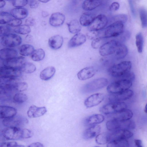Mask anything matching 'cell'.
I'll return each instance as SVG.
<instances>
[{
  "mask_svg": "<svg viewBox=\"0 0 147 147\" xmlns=\"http://www.w3.org/2000/svg\"><path fill=\"white\" fill-rule=\"evenodd\" d=\"M131 64L130 61H124L111 67L108 70L110 75L115 77H122L129 72Z\"/></svg>",
  "mask_w": 147,
  "mask_h": 147,
  "instance_id": "1",
  "label": "cell"
},
{
  "mask_svg": "<svg viewBox=\"0 0 147 147\" xmlns=\"http://www.w3.org/2000/svg\"><path fill=\"white\" fill-rule=\"evenodd\" d=\"M108 83V80L105 78L94 79L86 84L82 88V91L85 93H92L104 88Z\"/></svg>",
  "mask_w": 147,
  "mask_h": 147,
  "instance_id": "2",
  "label": "cell"
},
{
  "mask_svg": "<svg viewBox=\"0 0 147 147\" xmlns=\"http://www.w3.org/2000/svg\"><path fill=\"white\" fill-rule=\"evenodd\" d=\"M123 23L120 21L113 22L105 28L102 37L108 38L120 36L124 32Z\"/></svg>",
  "mask_w": 147,
  "mask_h": 147,
  "instance_id": "3",
  "label": "cell"
},
{
  "mask_svg": "<svg viewBox=\"0 0 147 147\" xmlns=\"http://www.w3.org/2000/svg\"><path fill=\"white\" fill-rule=\"evenodd\" d=\"M132 85L131 81L122 79L110 84L108 86L107 90L110 93H117L129 89Z\"/></svg>",
  "mask_w": 147,
  "mask_h": 147,
  "instance_id": "4",
  "label": "cell"
},
{
  "mask_svg": "<svg viewBox=\"0 0 147 147\" xmlns=\"http://www.w3.org/2000/svg\"><path fill=\"white\" fill-rule=\"evenodd\" d=\"M127 105L124 102L121 101L111 102L102 107L100 111L105 115H110L127 109Z\"/></svg>",
  "mask_w": 147,
  "mask_h": 147,
  "instance_id": "5",
  "label": "cell"
},
{
  "mask_svg": "<svg viewBox=\"0 0 147 147\" xmlns=\"http://www.w3.org/2000/svg\"><path fill=\"white\" fill-rule=\"evenodd\" d=\"M22 42L21 37L15 34L9 33L1 36V44L6 47H17L20 45Z\"/></svg>",
  "mask_w": 147,
  "mask_h": 147,
  "instance_id": "6",
  "label": "cell"
},
{
  "mask_svg": "<svg viewBox=\"0 0 147 147\" xmlns=\"http://www.w3.org/2000/svg\"><path fill=\"white\" fill-rule=\"evenodd\" d=\"M22 129L14 127H6L2 131L3 137L7 140H16L22 138Z\"/></svg>",
  "mask_w": 147,
  "mask_h": 147,
  "instance_id": "7",
  "label": "cell"
},
{
  "mask_svg": "<svg viewBox=\"0 0 147 147\" xmlns=\"http://www.w3.org/2000/svg\"><path fill=\"white\" fill-rule=\"evenodd\" d=\"M16 115L10 118L3 119L2 121L3 125L6 127H19L28 123V120L26 118L22 116Z\"/></svg>",
  "mask_w": 147,
  "mask_h": 147,
  "instance_id": "8",
  "label": "cell"
},
{
  "mask_svg": "<svg viewBox=\"0 0 147 147\" xmlns=\"http://www.w3.org/2000/svg\"><path fill=\"white\" fill-rule=\"evenodd\" d=\"M108 20L104 14H100L96 16L92 24L88 26L89 31H98L104 28L107 25Z\"/></svg>",
  "mask_w": 147,
  "mask_h": 147,
  "instance_id": "9",
  "label": "cell"
},
{
  "mask_svg": "<svg viewBox=\"0 0 147 147\" xmlns=\"http://www.w3.org/2000/svg\"><path fill=\"white\" fill-rule=\"evenodd\" d=\"M119 42H120L115 40L105 42L99 48L100 55L102 56H105L114 53Z\"/></svg>",
  "mask_w": 147,
  "mask_h": 147,
  "instance_id": "10",
  "label": "cell"
},
{
  "mask_svg": "<svg viewBox=\"0 0 147 147\" xmlns=\"http://www.w3.org/2000/svg\"><path fill=\"white\" fill-rule=\"evenodd\" d=\"M21 68H15L4 66L0 69V77L10 78L16 79L21 75Z\"/></svg>",
  "mask_w": 147,
  "mask_h": 147,
  "instance_id": "11",
  "label": "cell"
},
{
  "mask_svg": "<svg viewBox=\"0 0 147 147\" xmlns=\"http://www.w3.org/2000/svg\"><path fill=\"white\" fill-rule=\"evenodd\" d=\"M133 94V91L129 89L119 92L110 93L108 99L110 102H121L130 98Z\"/></svg>",
  "mask_w": 147,
  "mask_h": 147,
  "instance_id": "12",
  "label": "cell"
},
{
  "mask_svg": "<svg viewBox=\"0 0 147 147\" xmlns=\"http://www.w3.org/2000/svg\"><path fill=\"white\" fill-rule=\"evenodd\" d=\"M2 60L3 66L15 68H21L26 62L25 58L23 57H16Z\"/></svg>",
  "mask_w": 147,
  "mask_h": 147,
  "instance_id": "13",
  "label": "cell"
},
{
  "mask_svg": "<svg viewBox=\"0 0 147 147\" xmlns=\"http://www.w3.org/2000/svg\"><path fill=\"white\" fill-rule=\"evenodd\" d=\"M111 131L110 133L109 141L122 139H127L131 137L133 135L132 132L127 129H119Z\"/></svg>",
  "mask_w": 147,
  "mask_h": 147,
  "instance_id": "14",
  "label": "cell"
},
{
  "mask_svg": "<svg viewBox=\"0 0 147 147\" xmlns=\"http://www.w3.org/2000/svg\"><path fill=\"white\" fill-rule=\"evenodd\" d=\"M104 94L100 93L92 94L85 100L84 104L87 108H90L96 106L101 103L104 100Z\"/></svg>",
  "mask_w": 147,
  "mask_h": 147,
  "instance_id": "15",
  "label": "cell"
},
{
  "mask_svg": "<svg viewBox=\"0 0 147 147\" xmlns=\"http://www.w3.org/2000/svg\"><path fill=\"white\" fill-rule=\"evenodd\" d=\"M109 115H110L111 119L117 121H123L130 119L133 116V113L131 110L126 109Z\"/></svg>",
  "mask_w": 147,
  "mask_h": 147,
  "instance_id": "16",
  "label": "cell"
},
{
  "mask_svg": "<svg viewBox=\"0 0 147 147\" xmlns=\"http://www.w3.org/2000/svg\"><path fill=\"white\" fill-rule=\"evenodd\" d=\"M47 112V109L45 107H38L32 105L29 107L27 114L29 118H36L43 115Z\"/></svg>",
  "mask_w": 147,
  "mask_h": 147,
  "instance_id": "17",
  "label": "cell"
},
{
  "mask_svg": "<svg viewBox=\"0 0 147 147\" xmlns=\"http://www.w3.org/2000/svg\"><path fill=\"white\" fill-rule=\"evenodd\" d=\"M96 71V69L94 67L89 66L81 70L77 75L79 80H84L92 78L95 75Z\"/></svg>",
  "mask_w": 147,
  "mask_h": 147,
  "instance_id": "18",
  "label": "cell"
},
{
  "mask_svg": "<svg viewBox=\"0 0 147 147\" xmlns=\"http://www.w3.org/2000/svg\"><path fill=\"white\" fill-rule=\"evenodd\" d=\"M86 36L81 33L75 34L70 40L68 44L69 48L75 47L83 44L86 40Z\"/></svg>",
  "mask_w": 147,
  "mask_h": 147,
  "instance_id": "19",
  "label": "cell"
},
{
  "mask_svg": "<svg viewBox=\"0 0 147 147\" xmlns=\"http://www.w3.org/2000/svg\"><path fill=\"white\" fill-rule=\"evenodd\" d=\"M65 16L63 13L57 12L52 13L49 20L50 24L51 26L57 27L61 26L64 23Z\"/></svg>",
  "mask_w": 147,
  "mask_h": 147,
  "instance_id": "20",
  "label": "cell"
},
{
  "mask_svg": "<svg viewBox=\"0 0 147 147\" xmlns=\"http://www.w3.org/2000/svg\"><path fill=\"white\" fill-rule=\"evenodd\" d=\"M100 126L98 125L91 126L84 131L83 136L84 139L88 140L96 137L100 131Z\"/></svg>",
  "mask_w": 147,
  "mask_h": 147,
  "instance_id": "21",
  "label": "cell"
},
{
  "mask_svg": "<svg viewBox=\"0 0 147 147\" xmlns=\"http://www.w3.org/2000/svg\"><path fill=\"white\" fill-rule=\"evenodd\" d=\"M17 113L16 109L11 107L1 106L0 107V117L4 119L12 117Z\"/></svg>",
  "mask_w": 147,
  "mask_h": 147,
  "instance_id": "22",
  "label": "cell"
},
{
  "mask_svg": "<svg viewBox=\"0 0 147 147\" xmlns=\"http://www.w3.org/2000/svg\"><path fill=\"white\" fill-rule=\"evenodd\" d=\"M63 42V37L59 35H56L51 37L49 39L48 44L52 49L57 50L62 47Z\"/></svg>",
  "mask_w": 147,
  "mask_h": 147,
  "instance_id": "23",
  "label": "cell"
},
{
  "mask_svg": "<svg viewBox=\"0 0 147 147\" xmlns=\"http://www.w3.org/2000/svg\"><path fill=\"white\" fill-rule=\"evenodd\" d=\"M95 15L89 12H85L81 16L79 22L81 25L84 26H89L92 22L95 17Z\"/></svg>",
  "mask_w": 147,
  "mask_h": 147,
  "instance_id": "24",
  "label": "cell"
},
{
  "mask_svg": "<svg viewBox=\"0 0 147 147\" xmlns=\"http://www.w3.org/2000/svg\"><path fill=\"white\" fill-rule=\"evenodd\" d=\"M10 13L13 18L22 19L27 17L28 11L26 9L24 8L16 7L12 9Z\"/></svg>",
  "mask_w": 147,
  "mask_h": 147,
  "instance_id": "25",
  "label": "cell"
},
{
  "mask_svg": "<svg viewBox=\"0 0 147 147\" xmlns=\"http://www.w3.org/2000/svg\"><path fill=\"white\" fill-rule=\"evenodd\" d=\"M101 4L100 0H85L83 3L82 7L84 10L90 11L98 7Z\"/></svg>",
  "mask_w": 147,
  "mask_h": 147,
  "instance_id": "26",
  "label": "cell"
},
{
  "mask_svg": "<svg viewBox=\"0 0 147 147\" xmlns=\"http://www.w3.org/2000/svg\"><path fill=\"white\" fill-rule=\"evenodd\" d=\"M17 51L13 49L5 48L0 51V57L1 59H6L17 57Z\"/></svg>",
  "mask_w": 147,
  "mask_h": 147,
  "instance_id": "27",
  "label": "cell"
},
{
  "mask_svg": "<svg viewBox=\"0 0 147 147\" xmlns=\"http://www.w3.org/2000/svg\"><path fill=\"white\" fill-rule=\"evenodd\" d=\"M106 126L108 130L111 131L119 129H124L125 124L124 121H117L111 119L106 122Z\"/></svg>",
  "mask_w": 147,
  "mask_h": 147,
  "instance_id": "28",
  "label": "cell"
},
{
  "mask_svg": "<svg viewBox=\"0 0 147 147\" xmlns=\"http://www.w3.org/2000/svg\"><path fill=\"white\" fill-rule=\"evenodd\" d=\"M104 116L100 114H94L88 117L85 120L86 124L92 126L102 122L105 119Z\"/></svg>",
  "mask_w": 147,
  "mask_h": 147,
  "instance_id": "29",
  "label": "cell"
},
{
  "mask_svg": "<svg viewBox=\"0 0 147 147\" xmlns=\"http://www.w3.org/2000/svg\"><path fill=\"white\" fill-rule=\"evenodd\" d=\"M56 71L55 67L52 66L47 67L40 73V78L43 80H48L51 79L55 74Z\"/></svg>",
  "mask_w": 147,
  "mask_h": 147,
  "instance_id": "30",
  "label": "cell"
},
{
  "mask_svg": "<svg viewBox=\"0 0 147 147\" xmlns=\"http://www.w3.org/2000/svg\"><path fill=\"white\" fill-rule=\"evenodd\" d=\"M67 24L69 31L72 34L78 33L81 30V25L79 21L77 19L72 20Z\"/></svg>",
  "mask_w": 147,
  "mask_h": 147,
  "instance_id": "31",
  "label": "cell"
},
{
  "mask_svg": "<svg viewBox=\"0 0 147 147\" xmlns=\"http://www.w3.org/2000/svg\"><path fill=\"white\" fill-rule=\"evenodd\" d=\"M127 53L128 49L127 47L120 42L118 45L114 53L116 59H121L124 58Z\"/></svg>",
  "mask_w": 147,
  "mask_h": 147,
  "instance_id": "32",
  "label": "cell"
},
{
  "mask_svg": "<svg viewBox=\"0 0 147 147\" xmlns=\"http://www.w3.org/2000/svg\"><path fill=\"white\" fill-rule=\"evenodd\" d=\"M107 145L108 147H127L129 144L127 139H122L109 141Z\"/></svg>",
  "mask_w": 147,
  "mask_h": 147,
  "instance_id": "33",
  "label": "cell"
},
{
  "mask_svg": "<svg viewBox=\"0 0 147 147\" xmlns=\"http://www.w3.org/2000/svg\"><path fill=\"white\" fill-rule=\"evenodd\" d=\"M110 133L105 132L99 134L96 137V142L100 145H104L107 143L109 141Z\"/></svg>",
  "mask_w": 147,
  "mask_h": 147,
  "instance_id": "34",
  "label": "cell"
},
{
  "mask_svg": "<svg viewBox=\"0 0 147 147\" xmlns=\"http://www.w3.org/2000/svg\"><path fill=\"white\" fill-rule=\"evenodd\" d=\"M45 53L44 51L41 48L34 50L32 54L31 57L34 61H38L42 60L44 58Z\"/></svg>",
  "mask_w": 147,
  "mask_h": 147,
  "instance_id": "35",
  "label": "cell"
},
{
  "mask_svg": "<svg viewBox=\"0 0 147 147\" xmlns=\"http://www.w3.org/2000/svg\"><path fill=\"white\" fill-rule=\"evenodd\" d=\"M34 50V48L32 45L29 44H24L20 47L19 52L22 56H27L31 55Z\"/></svg>",
  "mask_w": 147,
  "mask_h": 147,
  "instance_id": "36",
  "label": "cell"
},
{
  "mask_svg": "<svg viewBox=\"0 0 147 147\" xmlns=\"http://www.w3.org/2000/svg\"><path fill=\"white\" fill-rule=\"evenodd\" d=\"M14 32L16 33L21 34H27L31 31L30 26L26 25H21L16 27L14 29Z\"/></svg>",
  "mask_w": 147,
  "mask_h": 147,
  "instance_id": "37",
  "label": "cell"
},
{
  "mask_svg": "<svg viewBox=\"0 0 147 147\" xmlns=\"http://www.w3.org/2000/svg\"><path fill=\"white\" fill-rule=\"evenodd\" d=\"M21 69L22 72L26 74H31L35 71L36 68L32 63L26 62L22 66Z\"/></svg>",
  "mask_w": 147,
  "mask_h": 147,
  "instance_id": "38",
  "label": "cell"
},
{
  "mask_svg": "<svg viewBox=\"0 0 147 147\" xmlns=\"http://www.w3.org/2000/svg\"><path fill=\"white\" fill-rule=\"evenodd\" d=\"M13 17L10 13L2 11L0 14V24H7L12 19Z\"/></svg>",
  "mask_w": 147,
  "mask_h": 147,
  "instance_id": "39",
  "label": "cell"
},
{
  "mask_svg": "<svg viewBox=\"0 0 147 147\" xmlns=\"http://www.w3.org/2000/svg\"><path fill=\"white\" fill-rule=\"evenodd\" d=\"M106 38L100 36L92 40L91 42L92 47L94 49L100 48L104 43Z\"/></svg>",
  "mask_w": 147,
  "mask_h": 147,
  "instance_id": "40",
  "label": "cell"
},
{
  "mask_svg": "<svg viewBox=\"0 0 147 147\" xmlns=\"http://www.w3.org/2000/svg\"><path fill=\"white\" fill-rule=\"evenodd\" d=\"M27 99V96L25 94L20 92L15 94L13 97V101L18 103H24Z\"/></svg>",
  "mask_w": 147,
  "mask_h": 147,
  "instance_id": "41",
  "label": "cell"
},
{
  "mask_svg": "<svg viewBox=\"0 0 147 147\" xmlns=\"http://www.w3.org/2000/svg\"><path fill=\"white\" fill-rule=\"evenodd\" d=\"M136 43L138 52H142L143 45V38L141 33H138L136 36Z\"/></svg>",
  "mask_w": 147,
  "mask_h": 147,
  "instance_id": "42",
  "label": "cell"
},
{
  "mask_svg": "<svg viewBox=\"0 0 147 147\" xmlns=\"http://www.w3.org/2000/svg\"><path fill=\"white\" fill-rule=\"evenodd\" d=\"M142 27H146L147 26V13L145 10L143 8H141L139 11Z\"/></svg>",
  "mask_w": 147,
  "mask_h": 147,
  "instance_id": "43",
  "label": "cell"
},
{
  "mask_svg": "<svg viewBox=\"0 0 147 147\" xmlns=\"http://www.w3.org/2000/svg\"><path fill=\"white\" fill-rule=\"evenodd\" d=\"M14 87L16 91L21 92L27 90L28 87V84L25 82H21L15 83Z\"/></svg>",
  "mask_w": 147,
  "mask_h": 147,
  "instance_id": "44",
  "label": "cell"
},
{
  "mask_svg": "<svg viewBox=\"0 0 147 147\" xmlns=\"http://www.w3.org/2000/svg\"><path fill=\"white\" fill-rule=\"evenodd\" d=\"M28 2V0H13L12 4L15 7H22L27 4Z\"/></svg>",
  "mask_w": 147,
  "mask_h": 147,
  "instance_id": "45",
  "label": "cell"
},
{
  "mask_svg": "<svg viewBox=\"0 0 147 147\" xmlns=\"http://www.w3.org/2000/svg\"><path fill=\"white\" fill-rule=\"evenodd\" d=\"M113 22L120 21L123 23L125 22L127 20V16L125 14H120L115 16L113 19Z\"/></svg>",
  "mask_w": 147,
  "mask_h": 147,
  "instance_id": "46",
  "label": "cell"
},
{
  "mask_svg": "<svg viewBox=\"0 0 147 147\" xmlns=\"http://www.w3.org/2000/svg\"><path fill=\"white\" fill-rule=\"evenodd\" d=\"M33 135V132L31 130L28 129H22V138H28Z\"/></svg>",
  "mask_w": 147,
  "mask_h": 147,
  "instance_id": "47",
  "label": "cell"
},
{
  "mask_svg": "<svg viewBox=\"0 0 147 147\" xmlns=\"http://www.w3.org/2000/svg\"><path fill=\"white\" fill-rule=\"evenodd\" d=\"M0 35L2 36L10 33L11 30L10 26L8 25L1 26L0 27Z\"/></svg>",
  "mask_w": 147,
  "mask_h": 147,
  "instance_id": "48",
  "label": "cell"
},
{
  "mask_svg": "<svg viewBox=\"0 0 147 147\" xmlns=\"http://www.w3.org/2000/svg\"><path fill=\"white\" fill-rule=\"evenodd\" d=\"M22 22L21 19L14 18H13L7 24L10 26L16 27L21 25Z\"/></svg>",
  "mask_w": 147,
  "mask_h": 147,
  "instance_id": "49",
  "label": "cell"
},
{
  "mask_svg": "<svg viewBox=\"0 0 147 147\" xmlns=\"http://www.w3.org/2000/svg\"><path fill=\"white\" fill-rule=\"evenodd\" d=\"M0 147H24V146L19 144L17 142L14 141L8 142H3L1 143Z\"/></svg>",
  "mask_w": 147,
  "mask_h": 147,
  "instance_id": "50",
  "label": "cell"
},
{
  "mask_svg": "<svg viewBox=\"0 0 147 147\" xmlns=\"http://www.w3.org/2000/svg\"><path fill=\"white\" fill-rule=\"evenodd\" d=\"M99 34L98 31L89 30L86 34V36L88 39L93 40L98 37Z\"/></svg>",
  "mask_w": 147,
  "mask_h": 147,
  "instance_id": "51",
  "label": "cell"
},
{
  "mask_svg": "<svg viewBox=\"0 0 147 147\" xmlns=\"http://www.w3.org/2000/svg\"><path fill=\"white\" fill-rule=\"evenodd\" d=\"M119 4L118 2H114L110 5L109 9L111 11H115L119 9Z\"/></svg>",
  "mask_w": 147,
  "mask_h": 147,
  "instance_id": "52",
  "label": "cell"
},
{
  "mask_svg": "<svg viewBox=\"0 0 147 147\" xmlns=\"http://www.w3.org/2000/svg\"><path fill=\"white\" fill-rule=\"evenodd\" d=\"M121 40L122 41H125L128 40L131 34L128 31H126L123 32L121 35Z\"/></svg>",
  "mask_w": 147,
  "mask_h": 147,
  "instance_id": "53",
  "label": "cell"
},
{
  "mask_svg": "<svg viewBox=\"0 0 147 147\" xmlns=\"http://www.w3.org/2000/svg\"><path fill=\"white\" fill-rule=\"evenodd\" d=\"M130 9L132 14L134 18L136 16V12L135 9L133 0H128Z\"/></svg>",
  "mask_w": 147,
  "mask_h": 147,
  "instance_id": "54",
  "label": "cell"
},
{
  "mask_svg": "<svg viewBox=\"0 0 147 147\" xmlns=\"http://www.w3.org/2000/svg\"><path fill=\"white\" fill-rule=\"evenodd\" d=\"M135 77V75L134 74L129 71L124 75L122 77L123 78V79H126L131 81L134 79Z\"/></svg>",
  "mask_w": 147,
  "mask_h": 147,
  "instance_id": "55",
  "label": "cell"
},
{
  "mask_svg": "<svg viewBox=\"0 0 147 147\" xmlns=\"http://www.w3.org/2000/svg\"><path fill=\"white\" fill-rule=\"evenodd\" d=\"M26 24L29 26H34L35 23V19L32 17H28L25 21Z\"/></svg>",
  "mask_w": 147,
  "mask_h": 147,
  "instance_id": "56",
  "label": "cell"
},
{
  "mask_svg": "<svg viewBox=\"0 0 147 147\" xmlns=\"http://www.w3.org/2000/svg\"><path fill=\"white\" fill-rule=\"evenodd\" d=\"M39 5V3L37 1L32 0L30 3L29 6L32 9H35L38 7Z\"/></svg>",
  "mask_w": 147,
  "mask_h": 147,
  "instance_id": "57",
  "label": "cell"
},
{
  "mask_svg": "<svg viewBox=\"0 0 147 147\" xmlns=\"http://www.w3.org/2000/svg\"><path fill=\"white\" fill-rule=\"evenodd\" d=\"M28 147H44L43 144L39 142H36L32 143L28 146Z\"/></svg>",
  "mask_w": 147,
  "mask_h": 147,
  "instance_id": "58",
  "label": "cell"
},
{
  "mask_svg": "<svg viewBox=\"0 0 147 147\" xmlns=\"http://www.w3.org/2000/svg\"><path fill=\"white\" fill-rule=\"evenodd\" d=\"M136 146L137 147H142V141L140 140L136 139L134 141Z\"/></svg>",
  "mask_w": 147,
  "mask_h": 147,
  "instance_id": "59",
  "label": "cell"
},
{
  "mask_svg": "<svg viewBox=\"0 0 147 147\" xmlns=\"http://www.w3.org/2000/svg\"><path fill=\"white\" fill-rule=\"evenodd\" d=\"M41 14L42 17L44 18L47 17L49 15L48 12L45 11H42Z\"/></svg>",
  "mask_w": 147,
  "mask_h": 147,
  "instance_id": "60",
  "label": "cell"
},
{
  "mask_svg": "<svg viewBox=\"0 0 147 147\" xmlns=\"http://www.w3.org/2000/svg\"><path fill=\"white\" fill-rule=\"evenodd\" d=\"M6 4V2L5 0H0V8L3 7Z\"/></svg>",
  "mask_w": 147,
  "mask_h": 147,
  "instance_id": "61",
  "label": "cell"
},
{
  "mask_svg": "<svg viewBox=\"0 0 147 147\" xmlns=\"http://www.w3.org/2000/svg\"><path fill=\"white\" fill-rule=\"evenodd\" d=\"M39 1L43 3H46L49 1L50 0H38Z\"/></svg>",
  "mask_w": 147,
  "mask_h": 147,
  "instance_id": "62",
  "label": "cell"
},
{
  "mask_svg": "<svg viewBox=\"0 0 147 147\" xmlns=\"http://www.w3.org/2000/svg\"><path fill=\"white\" fill-rule=\"evenodd\" d=\"M145 112L147 114V103L146 104L145 108Z\"/></svg>",
  "mask_w": 147,
  "mask_h": 147,
  "instance_id": "63",
  "label": "cell"
},
{
  "mask_svg": "<svg viewBox=\"0 0 147 147\" xmlns=\"http://www.w3.org/2000/svg\"><path fill=\"white\" fill-rule=\"evenodd\" d=\"M7 0V1H12L13 0Z\"/></svg>",
  "mask_w": 147,
  "mask_h": 147,
  "instance_id": "64",
  "label": "cell"
}]
</instances>
